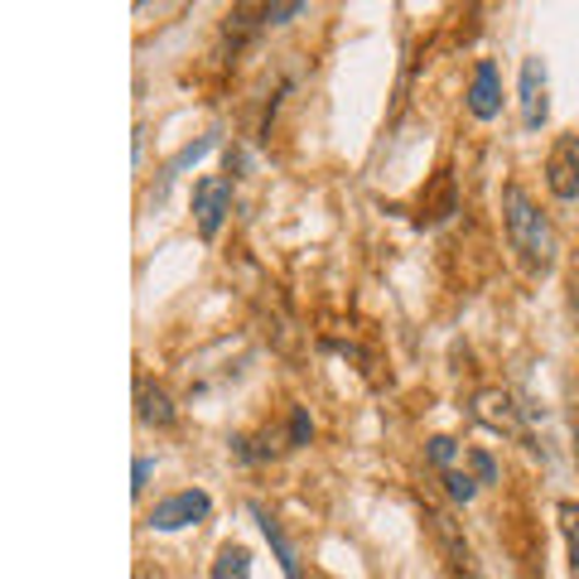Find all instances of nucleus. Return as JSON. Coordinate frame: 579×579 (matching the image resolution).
<instances>
[{
  "mask_svg": "<svg viewBox=\"0 0 579 579\" xmlns=\"http://www.w3.org/2000/svg\"><path fill=\"white\" fill-rule=\"evenodd\" d=\"M502 217H507V241H512L522 271L526 275H550V265H555V227L546 223V213H541L516 184H507L502 189Z\"/></svg>",
  "mask_w": 579,
  "mask_h": 579,
  "instance_id": "obj_1",
  "label": "nucleus"
},
{
  "mask_svg": "<svg viewBox=\"0 0 579 579\" xmlns=\"http://www.w3.org/2000/svg\"><path fill=\"white\" fill-rule=\"evenodd\" d=\"M227 213H232V179H217V174L198 179L193 184V223H198V232L213 241L223 232Z\"/></svg>",
  "mask_w": 579,
  "mask_h": 579,
  "instance_id": "obj_2",
  "label": "nucleus"
},
{
  "mask_svg": "<svg viewBox=\"0 0 579 579\" xmlns=\"http://www.w3.org/2000/svg\"><path fill=\"white\" fill-rule=\"evenodd\" d=\"M208 512H213V498H208V492H203V488H184V492H174V498L155 502L150 526H155V531H184V526L208 522Z\"/></svg>",
  "mask_w": 579,
  "mask_h": 579,
  "instance_id": "obj_3",
  "label": "nucleus"
},
{
  "mask_svg": "<svg viewBox=\"0 0 579 579\" xmlns=\"http://www.w3.org/2000/svg\"><path fill=\"white\" fill-rule=\"evenodd\" d=\"M546 189L560 203L579 198V136H575V130L550 145V155H546Z\"/></svg>",
  "mask_w": 579,
  "mask_h": 579,
  "instance_id": "obj_4",
  "label": "nucleus"
},
{
  "mask_svg": "<svg viewBox=\"0 0 579 579\" xmlns=\"http://www.w3.org/2000/svg\"><path fill=\"white\" fill-rule=\"evenodd\" d=\"M474 420L498 434H522V406H516L512 391H502V386H483L474 396Z\"/></svg>",
  "mask_w": 579,
  "mask_h": 579,
  "instance_id": "obj_5",
  "label": "nucleus"
},
{
  "mask_svg": "<svg viewBox=\"0 0 579 579\" xmlns=\"http://www.w3.org/2000/svg\"><path fill=\"white\" fill-rule=\"evenodd\" d=\"M516 102H522V126L526 130L546 126L550 102H546V64H541V58H526V64H522V88H516Z\"/></svg>",
  "mask_w": 579,
  "mask_h": 579,
  "instance_id": "obj_6",
  "label": "nucleus"
},
{
  "mask_svg": "<svg viewBox=\"0 0 579 579\" xmlns=\"http://www.w3.org/2000/svg\"><path fill=\"white\" fill-rule=\"evenodd\" d=\"M468 112H474L478 121H492L502 112V72H498L492 58H478L474 82H468Z\"/></svg>",
  "mask_w": 579,
  "mask_h": 579,
  "instance_id": "obj_7",
  "label": "nucleus"
},
{
  "mask_svg": "<svg viewBox=\"0 0 579 579\" xmlns=\"http://www.w3.org/2000/svg\"><path fill=\"white\" fill-rule=\"evenodd\" d=\"M136 416L155 430H169L174 425V401L160 382H136Z\"/></svg>",
  "mask_w": 579,
  "mask_h": 579,
  "instance_id": "obj_8",
  "label": "nucleus"
},
{
  "mask_svg": "<svg viewBox=\"0 0 579 579\" xmlns=\"http://www.w3.org/2000/svg\"><path fill=\"white\" fill-rule=\"evenodd\" d=\"M257 522H261V531H265V541H271V550H275V560H281V570H285V579H305L299 575V555H295V546L285 541V531H281V522H271V516L257 507Z\"/></svg>",
  "mask_w": 579,
  "mask_h": 579,
  "instance_id": "obj_9",
  "label": "nucleus"
},
{
  "mask_svg": "<svg viewBox=\"0 0 579 579\" xmlns=\"http://www.w3.org/2000/svg\"><path fill=\"white\" fill-rule=\"evenodd\" d=\"M213 579H251V550L247 546H223L213 560Z\"/></svg>",
  "mask_w": 579,
  "mask_h": 579,
  "instance_id": "obj_10",
  "label": "nucleus"
},
{
  "mask_svg": "<svg viewBox=\"0 0 579 579\" xmlns=\"http://www.w3.org/2000/svg\"><path fill=\"white\" fill-rule=\"evenodd\" d=\"M213 145H217V130H213V136H203V140H193V145H184V150H179V155H174V160H169V169H164V184H160V193L169 189V179H174V174H179V169H189V164H198V160H203V155H208V150H213Z\"/></svg>",
  "mask_w": 579,
  "mask_h": 579,
  "instance_id": "obj_11",
  "label": "nucleus"
},
{
  "mask_svg": "<svg viewBox=\"0 0 579 579\" xmlns=\"http://www.w3.org/2000/svg\"><path fill=\"white\" fill-rule=\"evenodd\" d=\"M555 516H560V531H565V546H570V565L579 575V502L565 498L560 507H555Z\"/></svg>",
  "mask_w": 579,
  "mask_h": 579,
  "instance_id": "obj_12",
  "label": "nucleus"
},
{
  "mask_svg": "<svg viewBox=\"0 0 579 579\" xmlns=\"http://www.w3.org/2000/svg\"><path fill=\"white\" fill-rule=\"evenodd\" d=\"M444 492H450L454 502H474V492H478V478H468V474H458V468H444Z\"/></svg>",
  "mask_w": 579,
  "mask_h": 579,
  "instance_id": "obj_13",
  "label": "nucleus"
},
{
  "mask_svg": "<svg viewBox=\"0 0 579 579\" xmlns=\"http://www.w3.org/2000/svg\"><path fill=\"white\" fill-rule=\"evenodd\" d=\"M468 464H474L478 488H483V483H498V464H492V454H488V450H468Z\"/></svg>",
  "mask_w": 579,
  "mask_h": 579,
  "instance_id": "obj_14",
  "label": "nucleus"
},
{
  "mask_svg": "<svg viewBox=\"0 0 579 579\" xmlns=\"http://www.w3.org/2000/svg\"><path fill=\"white\" fill-rule=\"evenodd\" d=\"M295 15H305L299 0H290V5H261V24H290Z\"/></svg>",
  "mask_w": 579,
  "mask_h": 579,
  "instance_id": "obj_15",
  "label": "nucleus"
},
{
  "mask_svg": "<svg viewBox=\"0 0 579 579\" xmlns=\"http://www.w3.org/2000/svg\"><path fill=\"white\" fill-rule=\"evenodd\" d=\"M309 434H314L309 410H305V406H295V416H290V444H309Z\"/></svg>",
  "mask_w": 579,
  "mask_h": 579,
  "instance_id": "obj_16",
  "label": "nucleus"
},
{
  "mask_svg": "<svg viewBox=\"0 0 579 579\" xmlns=\"http://www.w3.org/2000/svg\"><path fill=\"white\" fill-rule=\"evenodd\" d=\"M454 454H458V444L450 440V434H434V440H430V458H434L440 468H450V464H454Z\"/></svg>",
  "mask_w": 579,
  "mask_h": 579,
  "instance_id": "obj_17",
  "label": "nucleus"
},
{
  "mask_svg": "<svg viewBox=\"0 0 579 579\" xmlns=\"http://www.w3.org/2000/svg\"><path fill=\"white\" fill-rule=\"evenodd\" d=\"M150 468H155V464L140 454V458H136V474H130V492H136V498H140L145 488H150Z\"/></svg>",
  "mask_w": 579,
  "mask_h": 579,
  "instance_id": "obj_18",
  "label": "nucleus"
},
{
  "mask_svg": "<svg viewBox=\"0 0 579 579\" xmlns=\"http://www.w3.org/2000/svg\"><path fill=\"white\" fill-rule=\"evenodd\" d=\"M575 464H579V410H575Z\"/></svg>",
  "mask_w": 579,
  "mask_h": 579,
  "instance_id": "obj_19",
  "label": "nucleus"
}]
</instances>
